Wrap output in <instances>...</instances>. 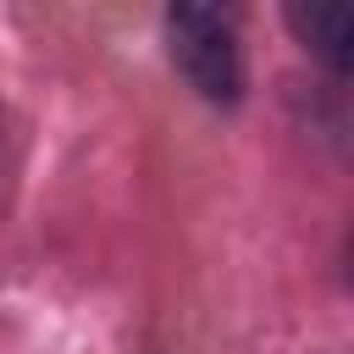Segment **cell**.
<instances>
[{
  "label": "cell",
  "mask_w": 354,
  "mask_h": 354,
  "mask_svg": "<svg viewBox=\"0 0 354 354\" xmlns=\"http://www.w3.org/2000/svg\"><path fill=\"white\" fill-rule=\"evenodd\" d=\"M288 28L304 39V50L315 61H326L332 72L348 66V6H293Z\"/></svg>",
  "instance_id": "cell-2"
},
{
  "label": "cell",
  "mask_w": 354,
  "mask_h": 354,
  "mask_svg": "<svg viewBox=\"0 0 354 354\" xmlns=\"http://www.w3.org/2000/svg\"><path fill=\"white\" fill-rule=\"evenodd\" d=\"M166 39L171 61L188 77V88L210 105H238L243 94V50H238V22L232 11L216 6H171L166 11Z\"/></svg>",
  "instance_id": "cell-1"
}]
</instances>
